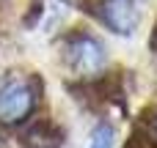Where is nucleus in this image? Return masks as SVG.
I'll return each mask as SVG.
<instances>
[{
	"label": "nucleus",
	"mask_w": 157,
	"mask_h": 148,
	"mask_svg": "<svg viewBox=\"0 0 157 148\" xmlns=\"http://www.w3.org/2000/svg\"><path fill=\"white\" fill-rule=\"evenodd\" d=\"M63 60H66L69 71L77 74V77H97L105 69L108 55H105V47L97 38H91V36H75L63 47Z\"/></svg>",
	"instance_id": "f257e3e1"
},
{
	"label": "nucleus",
	"mask_w": 157,
	"mask_h": 148,
	"mask_svg": "<svg viewBox=\"0 0 157 148\" xmlns=\"http://www.w3.org/2000/svg\"><path fill=\"white\" fill-rule=\"evenodd\" d=\"M36 107V91L30 85V80H8L0 88V121L8 126L22 124Z\"/></svg>",
	"instance_id": "f03ea898"
},
{
	"label": "nucleus",
	"mask_w": 157,
	"mask_h": 148,
	"mask_svg": "<svg viewBox=\"0 0 157 148\" xmlns=\"http://www.w3.org/2000/svg\"><path fill=\"white\" fill-rule=\"evenodd\" d=\"M99 19L121 36H130L141 25V5L138 0H97Z\"/></svg>",
	"instance_id": "7ed1b4c3"
},
{
	"label": "nucleus",
	"mask_w": 157,
	"mask_h": 148,
	"mask_svg": "<svg viewBox=\"0 0 157 148\" xmlns=\"http://www.w3.org/2000/svg\"><path fill=\"white\" fill-rule=\"evenodd\" d=\"M63 135L52 121H36L22 132V148H61Z\"/></svg>",
	"instance_id": "20e7f679"
},
{
	"label": "nucleus",
	"mask_w": 157,
	"mask_h": 148,
	"mask_svg": "<svg viewBox=\"0 0 157 148\" xmlns=\"http://www.w3.org/2000/svg\"><path fill=\"white\" fill-rule=\"evenodd\" d=\"M88 148H113V126L110 124H99L91 135V146Z\"/></svg>",
	"instance_id": "39448f33"
},
{
	"label": "nucleus",
	"mask_w": 157,
	"mask_h": 148,
	"mask_svg": "<svg viewBox=\"0 0 157 148\" xmlns=\"http://www.w3.org/2000/svg\"><path fill=\"white\" fill-rule=\"evenodd\" d=\"M152 47H155V52H157V27H155V36H152Z\"/></svg>",
	"instance_id": "423d86ee"
}]
</instances>
